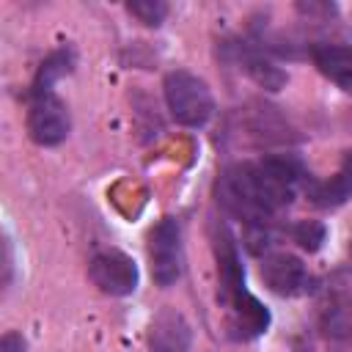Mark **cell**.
<instances>
[{
  "label": "cell",
  "mask_w": 352,
  "mask_h": 352,
  "mask_svg": "<svg viewBox=\"0 0 352 352\" xmlns=\"http://www.w3.org/2000/svg\"><path fill=\"white\" fill-rule=\"evenodd\" d=\"M349 195H352V168H349V165H344V170L336 173L330 182L316 184L314 192H311L314 204H319V206H338V204H344Z\"/></svg>",
  "instance_id": "9"
},
{
  "label": "cell",
  "mask_w": 352,
  "mask_h": 352,
  "mask_svg": "<svg viewBox=\"0 0 352 352\" xmlns=\"http://www.w3.org/2000/svg\"><path fill=\"white\" fill-rule=\"evenodd\" d=\"M236 55H239V69H242L253 82H258L261 88H267V91H280V88L286 85V72L278 69V66H275L270 58H264L258 50L242 44V47H236Z\"/></svg>",
  "instance_id": "8"
},
{
  "label": "cell",
  "mask_w": 352,
  "mask_h": 352,
  "mask_svg": "<svg viewBox=\"0 0 352 352\" xmlns=\"http://www.w3.org/2000/svg\"><path fill=\"white\" fill-rule=\"evenodd\" d=\"M148 261L157 286H170L182 275V231L173 217H162L148 231Z\"/></svg>",
  "instance_id": "2"
},
{
  "label": "cell",
  "mask_w": 352,
  "mask_h": 352,
  "mask_svg": "<svg viewBox=\"0 0 352 352\" xmlns=\"http://www.w3.org/2000/svg\"><path fill=\"white\" fill-rule=\"evenodd\" d=\"M72 69V55L69 52H52L44 63H41V69H38V74H36V82H33V96H44V94H52L50 88H52V82L58 80V77H63L66 72Z\"/></svg>",
  "instance_id": "10"
},
{
  "label": "cell",
  "mask_w": 352,
  "mask_h": 352,
  "mask_svg": "<svg viewBox=\"0 0 352 352\" xmlns=\"http://www.w3.org/2000/svg\"><path fill=\"white\" fill-rule=\"evenodd\" d=\"M148 344L154 352H187L192 327L176 308H162L148 324Z\"/></svg>",
  "instance_id": "6"
},
{
  "label": "cell",
  "mask_w": 352,
  "mask_h": 352,
  "mask_svg": "<svg viewBox=\"0 0 352 352\" xmlns=\"http://www.w3.org/2000/svg\"><path fill=\"white\" fill-rule=\"evenodd\" d=\"M72 129L69 107L55 94L33 96V104L28 110V132L38 146H58L66 140Z\"/></svg>",
  "instance_id": "4"
},
{
  "label": "cell",
  "mask_w": 352,
  "mask_h": 352,
  "mask_svg": "<svg viewBox=\"0 0 352 352\" xmlns=\"http://www.w3.org/2000/svg\"><path fill=\"white\" fill-rule=\"evenodd\" d=\"M346 165H349V168H352V151H349V154H346Z\"/></svg>",
  "instance_id": "14"
},
{
  "label": "cell",
  "mask_w": 352,
  "mask_h": 352,
  "mask_svg": "<svg viewBox=\"0 0 352 352\" xmlns=\"http://www.w3.org/2000/svg\"><path fill=\"white\" fill-rule=\"evenodd\" d=\"M126 11L132 16H138L143 25L157 28L168 16V3H162V0H132V3H126Z\"/></svg>",
  "instance_id": "11"
},
{
  "label": "cell",
  "mask_w": 352,
  "mask_h": 352,
  "mask_svg": "<svg viewBox=\"0 0 352 352\" xmlns=\"http://www.w3.org/2000/svg\"><path fill=\"white\" fill-rule=\"evenodd\" d=\"M165 102L173 121L182 126H204L214 113V96L206 80L184 69L165 77Z\"/></svg>",
  "instance_id": "1"
},
{
  "label": "cell",
  "mask_w": 352,
  "mask_h": 352,
  "mask_svg": "<svg viewBox=\"0 0 352 352\" xmlns=\"http://www.w3.org/2000/svg\"><path fill=\"white\" fill-rule=\"evenodd\" d=\"M314 63L319 66V72L327 80H333L346 94H352V47L319 44V47H314Z\"/></svg>",
  "instance_id": "7"
},
{
  "label": "cell",
  "mask_w": 352,
  "mask_h": 352,
  "mask_svg": "<svg viewBox=\"0 0 352 352\" xmlns=\"http://www.w3.org/2000/svg\"><path fill=\"white\" fill-rule=\"evenodd\" d=\"M88 275L110 297H126L138 289V264L121 250H102L91 258Z\"/></svg>",
  "instance_id": "3"
},
{
  "label": "cell",
  "mask_w": 352,
  "mask_h": 352,
  "mask_svg": "<svg viewBox=\"0 0 352 352\" xmlns=\"http://www.w3.org/2000/svg\"><path fill=\"white\" fill-rule=\"evenodd\" d=\"M292 236H294V242H297L302 250L314 253V250H319L322 242H324V226L316 223V220H300V223L292 228Z\"/></svg>",
  "instance_id": "12"
},
{
  "label": "cell",
  "mask_w": 352,
  "mask_h": 352,
  "mask_svg": "<svg viewBox=\"0 0 352 352\" xmlns=\"http://www.w3.org/2000/svg\"><path fill=\"white\" fill-rule=\"evenodd\" d=\"M0 349L3 352H25V341L19 333H6L3 341H0Z\"/></svg>",
  "instance_id": "13"
},
{
  "label": "cell",
  "mask_w": 352,
  "mask_h": 352,
  "mask_svg": "<svg viewBox=\"0 0 352 352\" xmlns=\"http://www.w3.org/2000/svg\"><path fill=\"white\" fill-rule=\"evenodd\" d=\"M261 280L280 297H297L308 289V270L292 253H270L261 258Z\"/></svg>",
  "instance_id": "5"
}]
</instances>
